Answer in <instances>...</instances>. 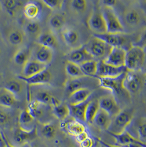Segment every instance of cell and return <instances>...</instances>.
<instances>
[{
    "label": "cell",
    "mask_w": 146,
    "mask_h": 147,
    "mask_svg": "<svg viewBox=\"0 0 146 147\" xmlns=\"http://www.w3.org/2000/svg\"><path fill=\"white\" fill-rule=\"evenodd\" d=\"M9 121V116L5 111L0 110V127L5 126Z\"/></svg>",
    "instance_id": "f6af8a7d"
},
{
    "label": "cell",
    "mask_w": 146,
    "mask_h": 147,
    "mask_svg": "<svg viewBox=\"0 0 146 147\" xmlns=\"http://www.w3.org/2000/svg\"><path fill=\"white\" fill-rule=\"evenodd\" d=\"M3 132L0 131V147H5V142L3 138Z\"/></svg>",
    "instance_id": "816d5d0a"
},
{
    "label": "cell",
    "mask_w": 146,
    "mask_h": 147,
    "mask_svg": "<svg viewBox=\"0 0 146 147\" xmlns=\"http://www.w3.org/2000/svg\"><path fill=\"white\" fill-rule=\"evenodd\" d=\"M94 141L91 137H87L85 140L79 144V147H93Z\"/></svg>",
    "instance_id": "bcb514c9"
},
{
    "label": "cell",
    "mask_w": 146,
    "mask_h": 147,
    "mask_svg": "<svg viewBox=\"0 0 146 147\" xmlns=\"http://www.w3.org/2000/svg\"><path fill=\"white\" fill-rule=\"evenodd\" d=\"M66 23V17L60 13L52 14L48 18V24L52 31H62L64 28Z\"/></svg>",
    "instance_id": "f1b7e54d"
},
{
    "label": "cell",
    "mask_w": 146,
    "mask_h": 147,
    "mask_svg": "<svg viewBox=\"0 0 146 147\" xmlns=\"http://www.w3.org/2000/svg\"><path fill=\"white\" fill-rule=\"evenodd\" d=\"M47 69V65L38 61L30 59L23 67L21 75L24 77H30Z\"/></svg>",
    "instance_id": "ac0fdd59"
},
{
    "label": "cell",
    "mask_w": 146,
    "mask_h": 147,
    "mask_svg": "<svg viewBox=\"0 0 146 147\" xmlns=\"http://www.w3.org/2000/svg\"><path fill=\"white\" fill-rule=\"evenodd\" d=\"M126 54L125 50L117 47H112L109 55L104 61L107 64L115 67L125 66Z\"/></svg>",
    "instance_id": "7c38bea8"
},
{
    "label": "cell",
    "mask_w": 146,
    "mask_h": 147,
    "mask_svg": "<svg viewBox=\"0 0 146 147\" xmlns=\"http://www.w3.org/2000/svg\"><path fill=\"white\" fill-rule=\"evenodd\" d=\"M1 47H0V56H1Z\"/></svg>",
    "instance_id": "11a10c76"
},
{
    "label": "cell",
    "mask_w": 146,
    "mask_h": 147,
    "mask_svg": "<svg viewBox=\"0 0 146 147\" xmlns=\"http://www.w3.org/2000/svg\"><path fill=\"white\" fill-rule=\"evenodd\" d=\"M80 66L83 74L85 76L96 77L98 68L97 61L94 60L88 61L82 63Z\"/></svg>",
    "instance_id": "d590c367"
},
{
    "label": "cell",
    "mask_w": 146,
    "mask_h": 147,
    "mask_svg": "<svg viewBox=\"0 0 146 147\" xmlns=\"http://www.w3.org/2000/svg\"><path fill=\"white\" fill-rule=\"evenodd\" d=\"M112 117L105 111L100 109L95 116L93 123L101 130L108 131L112 122Z\"/></svg>",
    "instance_id": "cb8c5ba5"
},
{
    "label": "cell",
    "mask_w": 146,
    "mask_h": 147,
    "mask_svg": "<svg viewBox=\"0 0 146 147\" xmlns=\"http://www.w3.org/2000/svg\"><path fill=\"white\" fill-rule=\"evenodd\" d=\"M5 88L11 92L17 97L23 90L24 86L20 80L11 79L7 81L5 85Z\"/></svg>",
    "instance_id": "f35d334b"
},
{
    "label": "cell",
    "mask_w": 146,
    "mask_h": 147,
    "mask_svg": "<svg viewBox=\"0 0 146 147\" xmlns=\"http://www.w3.org/2000/svg\"><path fill=\"white\" fill-rule=\"evenodd\" d=\"M20 80L24 81L30 86L44 85L50 83L52 80V74L47 69L30 77H24L21 76L18 77Z\"/></svg>",
    "instance_id": "9a60e30c"
},
{
    "label": "cell",
    "mask_w": 146,
    "mask_h": 147,
    "mask_svg": "<svg viewBox=\"0 0 146 147\" xmlns=\"http://www.w3.org/2000/svg\"><path fill=\"white\" fill-rule=\"evenodd\" d=\"M101 11L106 22L107 33H126L123 24L114 9L102 6Z\"/></svg>",
    "instance_id": "5b68a950"
},
{
    "label": "cell",
    "mask_w": 146,
    "mask_h": 147,
    "mask_svg": "<svg viewBox=\"0 0 146 147\" xmlns=\"http://www.w3.org/2000/svg\"><path fill=\"white\" fill-rule=\"evenodd\" d=\"M66 74L71 79L79 78L85 76L83 74L79 65L75 64L71 61H67L65 65Z\"/></svg>",
    "instance_id": "e575fe53"
},
{
    "label": "cell",
    "mask_w": 146,
    "mask_h": 147,
    "mask_svg": "<svg viewBox=\"0 0 146 147\" xmlns=\"http://www.w3.org/2000/svg\"><path fill=\"white\" fill-rule=\"evenodd\" d=\"M136 139L146 145V120L141 119L136 126Z\"/></svg>",
    "instance_id": "60d3db41"
},
{
    "label": "cell",
    "mask_w": 146,
    "mask_h": 147,
    "mask_svg": "<svg viewBox=\"0 0 146 147\" xmlns=\"http://www.w3.org/2000/svg\"><path fill=\"white\" fill-rule=\"evenodd\" d=\"M40 2L42 5H44L47 8L52 11L61 8L63 5V3L64 2V1L61 0H42Z\"/></svg>",
    "instance_id": "7bdbcfd3"
},
{
    "label": "cell",
    "mask_w": 146,
    "mask_h": 147,
    "mask_svg": "<svg viewBox=\"0 0 146 147\" xmlns=\"http://www.w3.org/2000/svg\"><path fill=\"white\" fill-rule=\"evenodd\" d=\"M25 3L20 0H4L0 1V6L11 16H14L23 8Z\"/></svg>",
    "instance_id": "d4e9b609"
},
{
    "label": "cell",
    "mask_w": 146,
    "mask_h": 147,
    "mask_svg": "<svg viewBox=\"0 0 146 147\" xmlns=\"http://www.w3.org/2000/svg\"><path fill=\"white\" fill-rule=\"evenodd\" d=\"M62 127L66 133L74 137L87 131L86 128L82 122L77 120L72 117V119L63 121Z\"/></svg>",
    "instance_id": "e0dca14e"
},
{
    "label": "cell",
    "mask_w": 146,
    "mask_h": 147,
    "mask_svg": "<svg viewBox=\"0 0 146 147\" xmlns=\"http://www.w3.org/2000/svg\"><path fill=\"white\" fill-rule=\"evenodd\" d=\"M89 137V134H88V132L86 131L85 132H83L82 134H80L79 135L77 136L76 137H75L76 142L79 144L82 142H83L84 140H85L87 137Z\"/></svg>",
    "instance_id": "c3c4849f"
},
{
    "label": "cell",
    "mask_w": 146,
    "mask_h": 147,
    "mask_svg": "<svg viewBox=\"0 0 146 147\" xmlns=\"http://www.w3.org/2000/svg\"><path fill=\"white\" fill-rule=\"evenodd\" d=\"M99 142L100 143L103 145V146H104L105 147H121L119 146H117V145H113V144H110L109 143H107L106 142L103 141V140H99Z\"/></svg>",
    "instance_id": "f907efd6"
},
{
    "label": "cell",
    "mask_w": 146,
    "mask_h": 147,
    "mask_svg": "<svg viewBox=\"0 0 146 147\" xmlns=\"http://www.w3.org/2000/svg\"><path fill=\"white\" fill-rule=\"evenodd\" d=\"M98 100L100 109L105 111L112 118L121 111L118 101L113 95L102 96Z\"/></svg>",
    "instance_id": "30bf717a"
},
{
    "label": "cell",
    "mask_w": 146,
    "mask_h": 147,
    "mask_svg": "<svg viewBox=\"0 0 146 147\" xmlns=\"http://www.w3.org/2000/svg\"><path fill=\"white\" fill-rule=\"evenodd\" d=\"M146 53L140 47L133 46L126 51L125 66L128 71H139L145 64Z\"/></svg>",
    "instance_id": "3957f363"
},
{
    "label": "cell",
    "mask_w": 146,
    "mask_h": 147,
    "mask_svg": "<svg viewBox=\"0 0 146 147\" xmlns=\"http://www.w3.org/2000/svg\"><path fill=\"white\" fill-rule=\"evenodd\" d=\"M87 2L85 0H72L68 2L70 9L75 13H83L87 8Z\"/></svg>",
    "instance_id": "ab89813d"
},
{
    "label": "cell",
    "mask_w": 146,
    "mask_h": 147,
    "mask_svg": "<svg viewBox=\"0 0 146 147\" xmlns=\"http://www.w3.org/2000/svg\"><path fill=\"white\" fill-rule=\"evenodd\" d=\"M126 72L115 77H97L99 81V86L111 91L115 95H121L126 92L123 87V80Z\"/></svg>",
    "instance_id": "ba28073f"
},
{
    "label": "cell",
    "mask_w": 146,
    "mask_h": 147,
    "mask_svg": "<svg viewBox=\"0 0 146 147\" xmlns=\"http://www.w3.org/2000/svg\"><path fill=\"white\" fill-rule=\"evenodd\" d=\"M35 100L45 105L51 106L52 107L61 103L57 98L45 90H40L35 95Z\"/></svg>",
    "instance_id": "f546056e"
},
{
    "label": "cell",
    "mask_w": 146,
    "mask_h": 147,
    "mask_svg": "<svg viewBox=\"0 0 146 147\" xmlns=\"http://www.w3.org/2000/svg\"><path fill=\"white\" fill-rule=\"evenodd\" d=\"M125 66L115 67L108 65L104 61H98L96 77H115L127 72Z\"/></svg>",
    "instance_id": "8fae6325"
},
{
    "label": "cell",
    "mask_w": 146,
    "mask_h": 147,
    "mask_svg": "<svg viewBox=\"0 0 146 147\" xmlns=\"http://www.w3.org/2000/svg\"><path fill=\"white\" fill-rule=\"evenodd\" d=\"M42 134L47 138H52L56 134V128L52 123H44L42 128Z\"/></svg>",
    "instance_id": "b9f144b4"
},
{
    "label": "cell",
    "mask_w": 146,
    "mask_h": 147,
    "mask_svg": "<svg viewBox=\"0 0 146 147\" xmlns=\"http://www.w3.org/2000/svg\"><path fill=\"white\" fill-rule=\"evenodd\" d=\"M123 18L124 24L130 28L139 26L142 21L141 14L136 9L133 8H130L125 10Z\"/></svg>",
    "instance_id": "d6986e66"
},
{
    "label": "cell",
    "mask_w": 146,
    "mask_h": 147,
    "mask_svg": "<svg viewBox=\"0 0 146 147\" xmlns=\"http://www.w3.org/2000/svg\"><path fill=\"white\" fill-rule=\"evenodd\" d=\"M93 36L104 41L112 47H117L125 50L126 51L133 45L130 35L126 33L93 34Z\"/></svg>",
    "instance_id": "277c9868"
},
{
    "label": "cell",
    "mask_w": 146,
    "mask_h": 147,
    "mask_svg": "<svg viewBox=\"0 0 146 147\" xmlns=\"http://www.w3.org/2000/svg\"><path fill=\"white\" fill-rule=\"evenodd\" d=\"M99 86V81L97 77H91L85 76L79 78L71 79L66 80L65 84L66 91L69 95L74 91L80 89L95 88Z\"/></svg>",
    "instance_id": "52a82bcc"
},
{
    "label": "cell",
    "mask_w": 146,
    "mask_h": 147,
    "mask_svg": "<svg viewBox=\"0 0 146 147\" xmlns=\"http://www.w3.org/2000/svg\"><path fill=\"white\" fill-rule=\"evenodd\" d=\"M102 3L103 7H109L114 9V7L117 5V3L118 2L117 1L114 0H103L100 1Z\"/></svg>",
    "instance_id": "7dc6e473"
},
{
    "label": "cell",
    "mask_w": 146,
    "mask_h": 147,
    "mask_svg": "<svg viewBox=\"0 0 146 147\" xmlns=\"http://www.w3.org/2000/svg\"><path fill=\"white\" fill-rule=\"evenodd\" d=\"M88 27L93 34L106 33V27L104 18L100 8H94L87 21Z\"/></svg>",
    "instance_id": "9c48e42d"
},
{
    "label": "cell",
    "mask_w": 146,
    "mask_h": 147,
    "mask_svg": "<svg viewBox=\"0 0 146 147\" xmlns=\"http://www.w3.org/2000/svg\"><path fill=\"white\" fill-rule=\"evenodd\" d=\"M36 40L38 44L52 49L57 45V38L52 31L42 32Z\"/></svg>",
    "instance_id": "4316f807"
},
{
    "label": "cell",
    "mask_w": 146,
    "mask_h": 147,
    "mask_svg": "<svg viewBox=\"0 0 146 147\" xmlns=\"http://www.w3.org/2000/svg\"><path fill=\"white\" fill-rule=\"evenodd\" d=\"M67 59L69 61L80 66L88 61L94 60L84 46L74 49L67 56Z\"/></svg>",
    "instance_id": "4fadbf2b"
},
{
    "label": "cell",
    "mask_w": 146,
    "mask_h": 147,
    "mask_svg": "<svg viewBox=\"0 0 146 147\" xmlns=\"http://www.w3.org/2000/svg\"><path fill=\"white\" fill-rule=\"evenodd\" d=\"M3 140L5 142V147H14L13 146H12L11 144H10L8 142V140L7 139V137L5 136V135L3 134ZM27 146H22L21 147H26Z\"/></svg>",
    "instance_id": "681fc988"
},
{
    "label": "cell",
    "mask_w": 146,
    "mask_h": 147,
    "mask_svg": "<svg viewBox=\"0 0 146 147\" xmlns=\"http://www.w3.org/2000/svg\"></svg>",
    "instance_id": "680465c9"
},
{
    "label": "cell",
    "mask_w": 146,
    "mask_h": 147,
    "mask_svg": "<svg viewBox=\"0 0 146 147\" xmlns=\"http://www.w3.org/2000/svg\"><path fill=\"white\" fill-rule=\"evenodd\" d=\"M94 60L104 61L110 53L112 47L106 42L93 36L84 45Z\"/></svg>",
    "instance_id": "7a4b0ae2"
},
{
    "label": "cell",
    "mask_w": 146,
    "mask_h": 147,
    "mask_svg": "<svg viewBox=\"0 0 146 147\" xmlns=\"http://www.w3.org/2000/svg\"><path fill=\"white\" fill-rule=\"evenodd\" d=\"M53 57V51L52 49L38 44L37 49L34 54L33 60L47 66L51 62Z\"/></svg>",
    "instance_id": "7402d4cb"
},
{
    "label": "cell",
    "mask_w": 146,
    "mask_h": 147,
    "mask_svg": "<svg viewBox=\"0 0 146 147\" xmlns=\"http://www.w3.org/2000/svg\"><path fill=\"white\" fill-rule=\"evenodd\" d=\"M26 33L36 38L42 33V28L39 20H29L25 26Z\"/></svg>",
    "instance_id": "74e56055"
},
{
    "label": "cell",
    "mask_w": 146,
    "mask_h": 147,
    "mask_svg": "<svg viewBox=\"0 0 146 147\" xmlns=\"http://www.w3.org/2000/svg\"><path fill=\"white\" fill-rule=\"evenodd\" d=\"M68 147H77V146H75V145H73V144H71V145H69V146Z\"/></svg>",
    "instance_id": "f5cc1de1"
},
{
    "label": "cell",
    "mask_w": 146,
    "mask_h": 147,
    "mask_svg": "<svg viewBox=\"0 0 146 147\" xmlns=\"http://www.w3.org/2000/svg\"><path fill=\"white\" fill-rule=\"evenodd\" d=\"M92 93V90L89 89H80L69 95L68 102L69 105H76L88 100Z\"/></svg>",
    "instance_id": "ffe728a7"
},
{
    "label": "cell",
    "mask_w": 146,
    "mask_h": 147,
    "mask_svg": "<svg viewBox=\"0 0 146 147\" xmlns=\"http://www.w3.org/2000/svg\"><path fill=\"white\" fill-rule=\"evenodd\" d=\"M143 49H144V51H145V53H146V47H144V48H143Z\"/></svg>",
    "instance_id": "db71d44e"
},
{
    "label": "cell",
    "mask_w": 146,
    "mask_h": 147,
    "mask_svg": "<svg viewBox=\"0 0 146 147\" xmlns=\"http://www.w3.org/2000/svg\"></svg>",
    "instance_id": "6f0895ef"
},
{
    "label": "cell",
    "mask_w": 146,
    "mask_h": 147,
    "mask_svg": "<svg viewBox=\"0 0 146 147\" xmlns=\"http://www.w3.org/2000/svg\"><path fill=\"white\" fill-rule=\"evenodd\" d=\"M17 101V97L6 88L0 89V106L8 108L11 107Z\"/></svg>",
    "instance_id": "1f68e13d"
},
{
    "label": "cell",
    "mask_w": 146,
    "mask_h": 147,
    "mask_svg": "<svg viewBox=\"0 0 146 147\" xmlns=\"http://www.w3.org/2000/svg\"><path fill=\"white\" fill-rule=\"evenodd\" d=\"M145 78L141 71H127L123 80V87L127 93H139L145 84Z\"/></svg>",
    "instance_id": "8992f818"
},
{
    "label": "cell",
    "mask_w": 146,
    "mask_h": 147,
    "mask_svg": "<svg viewBox=\"0 0 146 147\" xmlns=\"http://www.w3.org/2000/svg\"><path fill=\"white\" fill-rule=\"evenodd\" d=\"M102 146H103V145H102ZM103 147H104V146H103Z\"/></svg>",
    "instance_id": "9f6ffc18"
},
{
    "label": "cell",
    "mask_w": 146,
    "mask_h": 147,
    "mask_svg": "<svg viewBox=\"0 0 146 147\" xmlns=\"http://www.w3.org/2000/svg\"><path fill=\"white\" fill-rule=\"evenodd\" d=\"M37 136L38 128L36 126L30 131H27L19 128L14 132L13 140L18 147H22L26 145L27 143L35 140Z\"/></svg>",
    "instance_id": "5bb4252c"
},
{
    "label": "cell",
    "mask_w": 146,
    "mask_h": 147,
    "mask_svg": "<svg viewBox=\"0 0 146 147\" xmlns=\"http://www.w3.org/2000/svg\"><path fill=\"white\" fill-rule=\"evenodd\" d=\"M52 108L54 115L60 120L64 121L70 116L69 107L66 104L60 103Z\"/></svg>",
    "instance_id": "8d00e7d4"
},
{
    "label": "cell",
    "mask_w": 146,
    "mask_h": 147,
    "mask_svg": "<svg viewBox=\"0 0 146 147\" xmlns=\"http://www.w3.org/2000/svg\"><path fill=\"white\" fill-rule=\"evenodd\" d=\"M61 34L64 42L68 47H73V49L80 47L78 46L80 36L76 30L72 28H64L61 31Z\"/></svg>",
    "instance_id": "44dd1931"
},
{
    "label": "cell",
    "mask_w": 146,
    "mask_h": 147,
    "mask_svg": "<svg viewBox=\"0 0 146 147\" xmlns=\"http://www.w3.org/2000/svg\"><path fill=\"white\" fill-rule=\"evenodd\" d=\"M133 46L140 47L143 49L146 47V28L142 31L137 41Z\"/></svg>",
    "instance_id": "ee69618b"
},
{
    "label": "cell",
    "mask_w": 146,
    "mask_h": 147,
    "mask_svg": "<svg viewBox=\"0 0 146 147\" xmlns=\"http://www.w3.org/2000/svg\"><path fill=\"white\" fill-rule=\"evenodd\" d=\"M133 118V110H121L120 113L112 118V122L107 132L110 134L116 135L123 134L131 123Z\"/></svg>",
    "instance_id": "6da1fadb"
},
{
    "label": "cell",
    "mask_w": 146,
    "mask_h": 147,
    "mask_svg": "<svg viewBox=\"0 0 146 147\" xmlns=\"http://www.w3.org/2000/svg\"><path fill=\"white\" fill-rule=\"evenodd\" d=\"M25 35L20 29L12 28L7 33V41L12 47H21L24 42Z\"/></svg>",
    "instance_id": "603a6c76"
},
{
    "label": "cell",
    "mask_w": 146,
    "mask_h": 147,
    "mask_svg": "<svg viewBox=\"0 0 146 147\" xmlns=\"http://www.w3.org/2000/svg\"><path fill=\"white\" fill-rule=\"evenodd\" d=\"M99 102L98 99H90L87 106L85 120L88 124L92 125L94 119L100 110Z\"/></svg>",
    "instance_id": "d6a6232c"
},
{
    "label": "cell",
    "mask_w": 146,
    "mask_h": 147,
    "mask_svg": "<svg viewBox=\"0 0 146 147\" xmlns=\"http://www.w3.org/2000/svg\"><path fill=\"white\" fill-rule=\"evenodd\" d=\"M41 5L36 1H30L25 3L23 7V13L27 20H39L42 13Z\"/></svg>",
    "instance_id": "2e32d148"
},
{
    "label": "cell",
    "mask_w": 146,
    "mask_h": 147,
    "mask_svg": "<svg viewBox=\"0 0 146 147\" xmlns=\"http://www.w3.org/2000/svg\"><path fill=\"white\" fill-rule=\"evenodd\" d=\"M35 119L29 113L27 110H24L20 113L19 116V128L27 130L30 131L33 129L36 126L33 125Z\"/></svg>",
    "instance_id": "4dcf8cb0"
},
{
    "label": "cell",
    "mask_w": 146,
    "mask_h": 147,
    "mask_svg": "<svg viewBox=\"0 0 146 147\" xmlns=\"http://www.w3.org/2000/svg\"><path fill=\"white\" fill-rule=\"evenodd\" d=\"M31 53L27 48H20L17 50L13 55L14 62L23 67L30 60Z\"/></svg>",
    "instance_id": "836d02e7"
},
{
    "label": "cell",
    "mask_w": 146,
    "mask_h": 147,
    "mask_svg": "<svg viewBox=\"0 0 146 147\" xmlns=\"http://www.w3.org/2000/svg\"><path fill=\"white\" fill-rule=\"evenodd\" d=\"M90 100V98L88 100L76 105H69L70 116L76 120L82 122H86L85 115L86 111L87 104Z\"/></svg>",
    "instance_id": "83f0119b"
},
{
    "label": "cell",
    "mask_w": 146,
    "mask_h": 147,
    "mask_svg": "<svg viewBox=\"0 0 146 147\" xmlns=\"http://www.w3.org/2000/svg\"><path fill=\"white\" fill-rule=\"evenodd\" d=\"M46 107L47 105L33 100L29 101L27 109L35 119L40 120L45 116Z\"/></svg>",
    "instance_id": "484cf974"
}]
</instances>
